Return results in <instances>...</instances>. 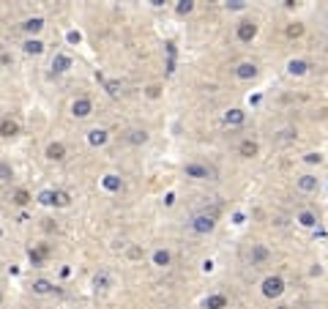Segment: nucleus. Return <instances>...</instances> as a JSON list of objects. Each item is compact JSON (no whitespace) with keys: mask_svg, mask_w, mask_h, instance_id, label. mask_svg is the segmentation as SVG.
Here are the masks:
<instances>
[{"mask_svg":"<svg viewBox=\"0 0 328 309\" xmlns=\"http://www.w3.org/2000/svg\"><path fill=\"white\" fill-rule=\"evenodd\" d=\"M268 257H271L268 246H263V244H252V263H254V266H263Z\"/></svg>","mask_w":328,"mask_h":309,"instance_id":"9","label":"nucleus"},{"mask_svg":"<svg viewBox=\"0 0 328 309\" xmlns=\"http://www.w3.org/2000/svg\"><path fill=\"white\" fill-rule=\"evenodd\" d=\"M19 131V126L14 123V120H0V134H3V137H14V134Z\"/></svg>","mask_w":328,"mask_h":309,"instance_id":"22","label":"nucleus"},{"mask_svg":"<svg viewBox=\"0 0 328 309\" xmlns=\"http://www.w3.org/2000/svg\"><path fill=\"white\" fill-rule=\"evenodd\" d=\"M107 140H110V131H107V129H90V131H88V143H90L93 148L107 145Z\"/></svg>","mask_w":328,"mask_h":309,"instance_id":"7","label":"nucleus"},{"mask_svg":"<svg viewBox=\"0 0 328 309\" xmlns=\"http://www.w3.org/2000/svg\"><path fill=\"white\" fill-rule=\"evenodd\" d=\"M120 91H123V85H120L118 79H110V82H107V93H110V96H120Z\"/></svg>","mask_w":328,"mask_h":309,"instance_id":"27","label":"nucleus"},{"mask_svg":"<svg viewBox=\"0 0 328 309\" xmlns=\"http://www.w3.org/2000/svg\"><path fill=\"white\" fill-rule=\"evenodd\" d=\"M102 186L107 192H120V186H123V181H120L118 175H104L102 178Z\"/></svg>","mask_w":328,"mask_h":309,"instance_id":"21","label":"nucleus"},{"mask_svg":"<svg viewBox=\"0 0 328 309\" xmlns=\"http://www.w3.org/2000/svg\"><path fill=\"white\" fill-rule=\"evenodd\" d=\"M287 71H290L293 77H304V74L309 71V63H306V60H301V58H298V60L293 58L290 63H287Z\"/></svg>","mask_w":328,"mask_h":309,"instance_id":"16","label":"nucleus"},{"mask_svg":"<svg viewBox=\"0 0 328 309\" xmlns=\"http://www.w3.org/2000/svg\"><path fill=\"white\" fill-rule=\"evenodd\" d=\"M22 50L28 52V55H41V52H44V41H41V38H28V41L22 44Z\"/></svg>","mask_w":328,"mask_h":309,"instance_id":"20","label":"nucleus"},{"mask_svg":"<svg viewBox=\"0 0 328 309\" xmlns=\"http://www.w3.org/2000/svg\"><path fill=\"white\" fill-rule=\"evenodd\" d=\"M203 306H205V309H224V306H227V295L213 293V295H208V298L203 301Z\"/></svg>","mask_w":328,"mask_h":309,"instance_id":"17","label":"nucleus"},{"mask_svg":"<svg viewBox=\"0 0 328 309\" xmlns=\"http://www.w3.org/2000/svg\"><path fill=\"white\" fill-rule=\"evenodd\" d=\"M236 77L238 79H254V77H257V63H252V60L241 63L238 69H236Z\"/></svg>","mask_w":328,"mask_h":309,"instance_id":"8","label":"nucleus"},{"mask_svg":"<svg viewBox=\"0 0 328 309\" xmlns=\"http://www.w3.org/2000/svg\"><path fill=\"white\" fill-rule=\"evenodd\" d=\"M41 28H44V19H41V17H30V19H25V22H22V30L28 33V36L41 33Z\"/></svg>","mask_w":328,"mask_h":309,"instance_id":"11","label":"nucleus"},{"mask_svg":"<svg viewBox=\"0 0 328 309\" xmlns=\"http://www.w3.org/2000/svg\"><path fill=\"white\" fill-rule=\"evenodd\" d=\"M46 159H52V162L66 159V145L63 143H50V145H46Z\"/></svg>","mask_w":328,"mask_h":309,"instance_id":"12","label":"nucleus"},{"mask_svg":"<svg viewBox=\"0 0 328 309\" xmlns=\"http://www.w3.org/2000/svg\"><path fill=\"white\" fill-rule=\"evenodd\" d=\"M227 9H232V11H241V9H246V3H244V0H232V3H227Z\"/></svg>","mask_w":328,"mask_h":309,"instance_id":"33","label":"nucleus"},{"mask_svg":"<svg viewBox=\"0 0 328 309\" xmlns=\"http://www.w3.org/2000/svg\"><path fill=\"white\" fill-rule=\"evenodd\" d=\"M170 263H172V252L170 249H156V252H153V266L167 268Z\"/></svg>","mask_w":328,"mask_h":309,"instance_id":"18","label":"nucleus"},{"mask_svg":"<svg viewBox=\"0 0 328 309\" xmlns=\"http://www.w3.org/2000/svg\"><path fill=\"white\" fill-rule=\"evenodd\" d=\"M55 205H69V194H66V192H55Z\"/></svg>","mask_w":328,"mask_h":309,"instance_id":"30","label":"nucleus"},{"mask_svg":"<svg viewBox=\"0 0 328 309\" xmlns=\"http://www.w3.org/2000/svg\"><path fill=\"white\" fill-rule=\"evenodd\" d=\"M301 33H304V28H301V25H290V28H287V36H290V38H298Z\"/></svg>","mask_w":328,"mask_h":309,"instance_id":"31","label":"nucleus"},{"mask_svg":"<svg viewBox=\"0 0 328 309\" xmlns=\"http://www.w3.org/2000/svg\"><path fill=\"white\" fill-rule=\"evenodd\" d=\"M11 175H14V170H11L9 162H0V181H9Z\"/></svg>","mask_w":328,"mask_h":309,"instance_id":"28","label":"nucleus"},{"mask_svg":"<svg viewBox=\"0 0 328 309\" xmlns=\"http://www.w3.org/2000/svg\"><path fill=\"white\" fill-rule=\"evenodd\" d=\"M69 69H71V58L69 55H63V52H60V55L52 58V71H55V74H63V71H69Z\"/></svg>","mask_w":328,"mask_h":309,"instance_id":"13","label":"nucleus"},{"mask_svg":"<svg viewBox=\"0 0 328 309\" xmlns=\"http://www.w3.org/2000/svg\"><path fill=\"white\" fill-rule=\"evenodd\" d=\"M236 36H238V41H252V38L257 36V25H254L252 19H244V22H238Z\"/></svg>","mask_w":328,"mask_h":309,"instance_id":"6","label":"nucleus"},{"mask_svg":"<svg viewBox=\"0 0 328 309\" xmlns=\"http://www.w3.org/2000/svg\"><path fill=\"white\" fill-rule=\"evenodd\" d=\"M148 96H151V99L159 96V88H156V85H151V88H148Z\"/></svg>","mask_w":328,"mask_h":309,"instance_id":"35","label":"nucleus"},{"mask_svg":"<svg viewBox=\"0 0 328 309\" xmlns=\"http://www.w3.org/2000/svg\"><path fill=\"white\" fill-rule=\"evenodd\" d=\"M192 9H194V3H189V0H186V3H180V6H178V14H189Z\"/></svg>","mask_w":328,"mask_h":309,"instance_id":"32","label":"nucleus"},{"mask_svg":"<svg viewBox=\"0 0 328 309\" xmlns=\"http://www.w3.org/2000/svg\"><path fill=\"white\" fill-rule=\"evenodd\" d=\"M44 254H46V249H44V246H41V249H30V263H33V266H41Z\"/></svg>","mask_w":328,"mask_h":309,"instance_id":"26","label":"nucleus"},{"mask_svg":"<svg viewBox=\"0 0 328 309\" xmlns=\"http://www.w3.org/2000/svg\"><path fill=\"white\" fill-rule=\"evenodd\" d=\"M93 112V102L88 96H77L74 102H71V115H74L77 120H82V118H88Z\"/></svg>","mask_w":328,"mask_h":309,"instance_id":"4","label":"nucleus"},{"mask_svg":"<svg viewBox=\"0 0 328 309\" xmlns=\"http://www.w3.org/2000/svg\"><path fill=\"white\" fill-rule=\"evenodd\" d=\"M11 200H14V205H28V203H30V194L25 192V189H17Z\"/></svg>","mask_w":328,"mask_h":309,"instance_id":"24","label":"nucleus"},{"mask_svg":"<svg viewBox=\"0 0 328 309\" xmlns=\"http://www.w3.org/2000/svg\"><path fill=\"white\" fill-rule=\"evenodd\" d=\"M304 162H306V164H320V162H323V156L312 151V153H306V156H304Z\"/></svg>","mask_w":328,"mask_h":309,"instance_id":"29","label":"nucleus"},{"mask_svg":"<svg viewBox=\"0 0 328 309\" xmlns=\"http://www.w3.org/2000/svg\"><path fill=\"white\" fill-rule=\"evenodd\" d=\"M79 38H82V36H79L77 30H71V33H69V41H71V44H79Z\"/></svg>","mask_w":328,"mask_h":309,"instance_id":"34","label":"nucleus"},{"mask_svg":"<svg viewBox=\"0 0 328 309\" xmlns=\"http://www.w3.org/2000/svg\"><path fill=\"white\" fill-rule=\"evenodd\" d=\"M38 203H41V205H55V192H50V189H46V192H41V194H38Z\"/></svg>","mask_w":328,"mask_h":309,"instance_id":"25","label":"nucleus"},{"mask_svg":"<svg viewBox=\"0 0 328 309\" xmlns=\"http://www.w3.org/2000/svg\"><path fill=\"white\" fill-rule=\"evenodd\" d=\"M183 172H186V178H194V181H211L213 178V170L208 164H203V162L183 164Z\"/></svg>","mask_w":328,"mask_h":309,"instance_id":"2","label":"nucleus"},{"mask_svg":"<svg viewBox=\"0 0 328 309\" xmlns=\"http://www.w3.org/2000/svg\"><path fill=\"white\" fill-rule=\"evenodd\" d=\"M238 153H241L244 159H252V156H257V153H260V145L254 143V140H241Z\"/></svg>","mask_w":328,"mask_h":309,"instance_id":"10","label":"nucleus"},{"mask_svg":"<svg viewBox=\"0 0 328 309\" xmlns=\"http://www.w3.org/2000/svg\"><path fill=\"white\" fill-rule=\"evenodd\" d=\"M296 222H298L301 227H306V230L317 227V216H314L312 211H298V213H296Z\"/></svg>","mask_w":328,"mask_h":309,"instance_id":"15","label":"nucleus"},{"mask_svg":"<svg viewBox=\"0 0 328 309\" xmlns=\"http://www.w3.org/2000/svg\"><path fill=\"white\" fill-rule=\"evenodd\" d=\"M33 293L36 295H50V293H55V285H52L50 279H36L33 282Z\"/></svg>","mask_w":328,"mask_h":309,"instance_id":"19","label":"nucleus"},{"mask_svg":"<svg viewBox=\"0 0 328 309\" xmlns=\"http://www.w3.org/2000/svg\"><path fill=\"white\" fill-rule=\"evenodd\" d=\"M260 287H263V295H265V298H279V295L285 293V279H282V277H265Z\"/></svg>","mask_w":328,"mask_h":309,"instance_id":"3","label":"nucleus"},{"mask_svg":"<svg viewBox=\"0 0 328 309\" xmlns=\"http://www.w3.org/2000/svg\"><path fill=\"white\" fill-rule=\"evenodd\" d=\"M129 143L131 145H145V143H148V131H139V129L129 131Z\"/></svg>","mask_w":328,"mask_h":309,"instance_id":"23","label":"nucleus"},{"mask_svg":"<svg viewBox=\"0 0 328 309\" xmlns=\"http://www.w3.org/2000/svg\"><path fill=\"white\" fill-rule=\"evenodd\" d=\"M244 120H246V112L238 110V107H236V110H227V112H224V123H227V126H241Z\"/></svg>","mask_w":328,"mask_h":309,"instance_id":"14","label":"nucleus"},{"mask_svg":"<svg viewBox=\"0 0 328 309\" xmlns=\"http://www.w3.org/2000/svg\"><path fill=\"white\" fill-rule=\"evenodd\" d=\"M296 186H298V192H304V194H314L320 189V178L312 175V172H306V175H301L296 181Z\"/></svg>","mask_w":328,"mask_h":309,"instance_id":"5","label":"nucleus"},{"mask_svg":"<svg viewBox=\"0 0 328 309\" xmlns=\"http://www.w3.org/2000/svg\"><path fill=\"white\" fill-rule=\"evenodd\" d=\"M189 227L197 236H208V233H213V227H216V213H194Z\"/></svg>","mask_w":328,"mask_h":309,"instance_id":"1","label":"nucleus"}]
</instances>
